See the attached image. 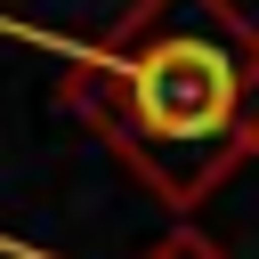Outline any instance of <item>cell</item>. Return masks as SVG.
<instances>
[{"label":"cell","mask_w":259,"mask_h":259,"mask_svg":"<svg viewBox=\"0 0 259 259\" xmlns=\"http://www.w3.org/2000/svg\"><path fill=\"white\" fill-rule=\"evenodd\" d=\"M0 251H16V259H49V251H24V243H0ZM146 259H227V251H219V243H202V235H186V227H178V235H170V243H154V251H146Z\"/></svg>","instance_id":"cell-2"},{"label":"cell","mask_w":259,"mask_h":259,"mask_svg":"<svg viewBox=\"0 0 259 259\" xmlns=\"http://www.w3.org/2000/svg\"><path fill=\"white\" fill-rule=\"evenodd\" d=\"M57 105L162 210H202L259 162V24L235 0H130L97 40H57Z\"/></svg>","instance_id":"cell-1"}]
</instances>
